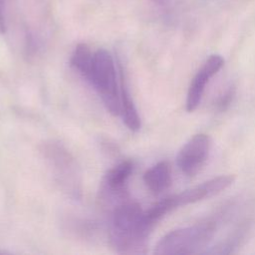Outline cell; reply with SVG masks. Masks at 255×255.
Here are the masks:
<instances>
[{"instance_id": "cell-1", "label": "cell", "mask_w": 255, "mask_h": 255, "mask_svg": "<svg viewBox=\"0 0 255 255\" xmlns=\"http://www.w3.org/2000/svg\"><path fill=\"white\" fill-rule=\"evenodd\" d=\"M151 230L144 219V210L137 202L122 203L113 211L110 237L120 253H139Z\"/></svg>"}, {"instance_id": "cell-2", "label": "cell", "mask_w": 255, "mask_h": 255, "mask_svg": "<svg viewBox=\"0 0 255 255\" xmlns=\"http://www.w3.org/2000/svg\"><path fill=\"white\" fill-rule=\"evenodd\" d=\"M216 224L204 221L192 226L178 228L165 234L155 245L154 254H193L205 248L214 236Z\"/></svg>"}, {"instance_id": "cell-3", "label": "cell", "mask_w": 255, "mask_h": 255, "mask_svg": "<svg viewBox=\"0 0 255 255\" xmlns=\"http://www.w3.org/2000/svg\"><path fill=\"white\" fill-rule=\"evenodd\" d=\"M87 81L100 95L107 110L114 116L121 114L120 86L112 55L105 49L94 53L91 72Z\"/></svg>"}, {"instance_id": "cell-4", "label": "cell", "mask_w": 255, "mask_h": 255, "mask_svg": "<svg viewBox=\"0 0 255 255\" xmlns=\"http://www.w3.org/2000/svg\"><path fill=\"white\" fill-rule=\"evenodd\" d=\"M42 152L62 189L71 197L80 198L82 177L73 155L64 145L55 141L45 142Z\"/></svg>"}, {"instance_id": "cell-5", "label": "cell", "mask_w": 255, "mask_h": 255, "mask_svg": "<svg viewBox=\"0 0 255 255\" xmlns=\"http://www.w3.org/2000/svg\"><path fill=\"white\" fill-rule=\"evenodd\" d=\"M210 145V138L205 133H197L189 138L176 157V163L181 172L187 176H194L204 165Z\"/></svg>"}, {"instance_id": "cell-6", "label": "cell", "mask_w": 255, "mask_h": 255, "mask_svg": "<svg viewBox=\"0 0 255 255\" xmlns=\"http://www.w3.org/2000/svg\"><path fill=\"white\" fill-rule=\"evenodd\" d=\"M224 60L220 55H211L202 67L195 74L190 82L187 97H186V110L193 112L199 106L205 87L209 80L223 67Z\"/></svg>"}, {"instance_id": "cell-7", "label": "cell", "mask_w": 255, "mask_h": 255, "mask_svg": "<svg viewBox=\"0 0 255 255\" xmlns=\"http://www.w3.org/2000/svg\"><path fill=\"white\" fill-rule=\"evenodd\" d=\"M234 175H220L211 178L197 186L181 191L180 193L171 195L173 204L175 208H177L179 206H184L190 203L200 201L204 198L211 197L226 189L234 182Z\"/></svg>"}, {"instance_id": "cell-8", "label": "cell", "mask_w": 255, "mask_h": 255, "mask_svg": "<svg viewBox=\"0 0 255 255\" xmlns=\"http://www.w3.org/2000/svg\"><path fill=\"white\" fill-rule=\"evenodd\" d=\"M143 182L154 194L164 191L171 183V168L167 161H159L143 174Z\"/></svg>"}, {"instance_id": "cell-9", "label": "cell", "mask_w": 255, "mask_h": 255, "mask_svg": "<svg viewBox=\"0 0 255 255\" xmlns=\"http://www.w3.org/2000/svg\"><path fill=\"white\" fill-rule=\"evenodd\" d=\"M133 168L134 164L131 160H125L110 169L104 179L106 190L112 194L123 193Z\"/></svg>"}, {"instance_id": "cell-10", "label": "cell", "mask_w": 255, "mask_h": 255, "mask_svg": "<svg viewBox=\"0 0 255 255\" xmlns=\"http://www.w3.org/2000/svg\"><path fill=\"white\" fill-rule=\"evenodd\" d=\"M120 97H121V116L125 125L132 131H136L140 128V118L134 103L130 97V94L127 88L123 74H121L120 83Z\"/></svg>"}, {"instance_id": "cell-11", "label": "cell", "mask_w": 255, "mask_h": 255, "mask_svg": "<svg viewBox=\"0 0 255 255\" xmlns=\"http://www.w3.org/2000/svg\"><path fill=\"white\" fill-rule=\"evenodd\" d=\"M93 57L94 53H92L90 48L84 43L78 44L76 46L71 57L72 67L78 71V73L81 74V76L86 80L91 72Z\"/></svg>"}, {"instance_id": "cell-12", "label": "cell", "mask_w": 255, "mask_h": 255, "mask_svg": "<svg viewBox=\"0 0 255 255\" xmlns=\"http://www.w3.org/2000/svg\"><path fill=\"white\" fill-rule=\"evenodd\" d=\"M234 97V89L233 88H229L228 90H226L223 95H221L218 99H217V102H216V108L220 111L222 110H225L229 105L230 103L232 102V99Z\"/></svg>"}, {"instance_id": "cell-13", "label": "cell", "mask_w": 255, "mask_h": 255, "mask_svg": "<svg viewBox=\"0 0 255 255\" xmlns=\"http://www.w3.org/2000/svg\"><path fill=\"white\" fill-rule=\"evenodd\" d=\"M5 0H0V33H5L6 24H5Z\"/></svg>"}, {"instance_id": "cell-14", "label": "cell", "mask_w": 255, "mask_h": 255, "mask_svg": "<svg viewBox=\"0 0 255 255\" xmlns=\"http://www.w3.org/2000/svg\"><path fill=\"white\" fill-rule=\"evenodd\" d=\"M151 1L156 4H159V5H164L165 3L168 2V0H151Z\"/></svg>"}]
</instances>
